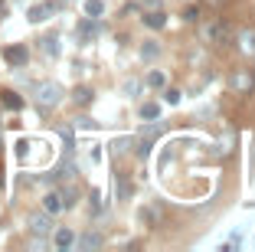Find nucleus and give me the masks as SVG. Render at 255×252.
Wrapping results in <instances>:
<instances>
[{"instance_id": "f257e3e1", "label": "nucleus", "mask_w": 255, "mask_h": 252, "mask_svg": "<svg viewBox=\"0 0 255 252\" xmlns=\"http://www.w3.org/2000/svg\"><path fill=\"white\" fill-rule=\"evenodd\" d=\"M200 36H203V43L219 46V43H226V36H229V23H226L223 16H213V20L200 23Z\"/></svg>"}, {"instance_id": "f03ea898", "label": "nucleus", "mask_w": 255, "mask_h": 252, "mask_svg": "<svg viewBox=\"0 0 255 252\" xmlns=\"http://www.w3.org/2000/svg\"><path fill=\"white\" fill-rule=\"evenodd\" d=\"M62 95H66V92H62V85L59 82H39L36 85V105L39 108H56V105L62 102Z\"/></svg>"}, {"instance_id": "7ed1b4c3", "label": "nucleus", "mask_w": 255, "mask_h": 252, "mask_svg": "<svg viewBox=\"0 0 255 252\" xmlns=\"http://www.w3.org/2000/svg\"><path fill=\"white\" fill-rule=\"evenodd\" d=\"M229 85H233V92H239V95H249V92L255 89V69H236V72L229 75Z\"/></svg>"}, {"instance_id": "20e7f679", "label": "nucleus", "mask_w": 255, "mask_h": 252, "mask_svg": "<svg viewBox=\"0 0 255 252\" xmlns=\"http://www.w3.org/2000/svg\"><path fill=\"white\" fill-rule=\"evenodd\" d=\"M26 223H30L33 236H49V233H53V220H49V213H33Z\"/></svg>"}, {"instance_id": "39448f33", "label": "nucleus", "mask_w": 255, "mask_h": 252, "mask_svg": "<svg viewBox=\"0 0 255 252\" xmlns=\"http://www.w3.org/2000/svg\"><path fill=\"white\" fill-rule=\"evenodd\" d=\"M3 59L10 62V66H26V59H30V52H26V46L23 43H13L3 49Z\"/></svg>"}, {"instance_id": "423d86ee", "label": "nucleus", "mask_w": 255, "mask_h": 252, "mask_svg": "<svg viewBox=\"0 0 255 252\" xmlns=\"http://www.w3.org/2000/svg\"><path fill=\"white\" fill-rule=\"evenodd\" d=\"M236 43H239L242 56H255V30H239L236 33Z\"/></svg>"}, {"instance_id": "0eeeda50", "label": "nucleus", "mask_w": 255, "mask_h": 252, "mask_svg": "<svg viewBox=\"0 0 255 252\" xmlns=\"http://www.w3.org/2000/svg\"><path fill=\"white\" fill-rule=\"evenodd\" d=\"M137 220H141L144 226H150V230H154V226H160V210L147 203V207H141V210H137Z\"/></svg>"}, {"instance_id": "6e6552de", "label": "nucleus", "mask_w": 255, "mask_h": 252, "mask_svg": "<svg viewBox=\"0 0 255 252\" xmlns=\"http://www.w3.org/2000/svg\"><path fill=\"white\" fill-rule=\"evenodd\" d=\"M75 246H79V249H102V246H105V239L98 236V233H85V236L75 239Z\"/></svg>"}, {"instance_id": "1a4fd4ad", "label": "nucleus", "mask_w": 255, "mask_h": 252, "mask_svg": "<svg viewBox=\"0 0 255 252\" xmlns=\"http://www.w3.org/2000/svg\"><path fill=\"white\" fill-rule=\"evenodd\" d=\"M141 20H144V26H150V30H164V23H167L160 10H147V13H144Z\"/></svg>"}, {"instance_id": "9d476101", "label": "nucleus", "mask_w": 255, "mask_h": 252, "mask_svg": "<svg viewBox=\"0 0 255 252\" xmlns=\"http://www.w3.org/2000/svg\"><path fill=\"white\" fill-rule=\"evenodd\" d=\"M53 243L59 246V249H69V246L75 243V233L72 230H56V236H53Z\"/></svg>"}, {"instance_id": "9b49d317", "label": "nucleus", "mask_w": 255, "mask_h": 252, "mask_svg": "<svg viewBox=\"0 0 255 252\" xmlns=\"http://www.w3.org/2000/svg\"><path fill=\"white\" fill-rule=\"evenodd\" d=\"M43 207H46V213H49V216H53V213H59V210H62V197H59V193H46Z\"/></svg>"}, {"instance_id": "f8f14e48", "label": "nucleus", "mask_w": 255, "mask_h": 252, "mask_svg": "<svg viewBox=\"0 0 255 252\" xmlns=\"http://www.w3.org/2000/svg\"><path fill=\"white\" fill-rule=\"evenodd\" d=\"M0 102H3V105H7V108H20V105H23V98L20 95H16V92H10V89H3V92H0Z\"/></svg>"}, {"instance_id": "ddd939ff", "label": "nucleus", "mask_w": 255, "mask_h": 252, "mask_svg": "<svg viewBox=\"0 0 255 252\" xmlns=\"http://www.w3.org/2000/svg\"><path fill=\"white\" fill-rule=\"evenodd\" d=\"M49 13H53V10L46 7V3H36V7H30V23H43Z\"/></svg>"}, {"instance_id": "4468645a", "label": "nucleus", "mask_w": 255, "mask_h": 252, "mask_svg": "<svg viewBox=\"0 0 255 252\" xmlns=\"http://www.w3.org/2000/svg\"><path fill=\"white\" fill-rule=\"evenodd\" d=\"M102 13H105V3H102V0H85V16L95 20V16H102Z\"/></svg>"}, {"instance_id": "2eb2a0df", "label": "nucleus", "mask_w": 255, "mask_h": 252, "mask_svg": "<svg viewBox=\"0 0 255 252\" xmlns=\"http://www.w3.org/2000/svg\"><path fill=\"white\" fill-rule=\"evenodd\" d=\"M157 115H160V105H154V102H144V105H141V118L157 121Z\"/></svg>"}, {"instance_id": "dca6fc26", "label": "nucleus", "mask_w": 255, "mask_h": 252, "mask_svg": "<svg viewBox=\"0 0 255 252\" xmlns=\"http://www.w3.org/2000/svg\"><path fill=\"white\" fill-rule=\"evenodd\" d=\"M141 56H144V59H157V56H160V46L154 43V39H147V43L141 46Z\"/></svg>"}, {"instance_id": "f3484780", "label": "nucleus", "mask_w": 255, "mask_h": 252, "mask_svg": "<svg viewBox=\"0 0 255 252\" xmlns=\"http://www.w3.org/2000/svg\"><path fill=\"white\" fill-rule=\"evenodd\" d=\"M43 52L46 56H56V52H59V39L56 36H43Z\"/></svg>"}, {"instance_id": "a211bd4d", "label": "nucleus", "mask_w": 255, "mask_h": 252, "mask_svg": "<svg viewBox=\"0 0 255 252\" xmlns=\"http://www.w3.org/2000/svg\"><path fill=\"white\" fill-rule=\"evenodd\" d=\"M72 98H75L79 105H89V102H92V89H85V85H79V89L72 92Z\"/></svg>"}, {"instance_id": "6ab92c4d", "label": "nucleus", "mask_w": 255, "mask_h": 252, "mask_svg": "<svg viewBox=\"0 0 255 252\" xmlns=\"http://www.w3.org/2000/svg\"><path fill=\"white\" fill-rule=\"evenodd\" d=\"M164 82H167L164 72H150L147 75V85H150V89H164Z\"/></svg>"}, {"instance_id": "aec40b11", "label": "nucleus", "mask_w": 255, "mask_h": 252, "mask_svg": "<svg viewBox=\"0 0 255 252\" xmlns=\"http://www.w3.org/2000/svg\"><path fill=\"white\" fill-rule=\"evenodd\" d=\"M95 33V23H92V16L89 20H82V26H79V36H92Z\"/></svg>"}, {"instance_id": "412c9836", "label": "nucleus", "mask_w": 255, "mask_h": 252, "mask_svg": "<svg viewBox=\"0 0 255 252\" xmlns=\"http://www.w3.org/2000/svg\"><path fill=\"white\" fill-rule=\"evenodd\" d=\"M125 92H128V95H137V92H141V82H137V79H128L125 82Z\"/></svg>"}, {"instance_id": "4be33fe9", "label": "nucleus", "mask_w": 255, "mask_h": 252, "mask_svg": "<svg viewBox=\"0 0 255 252\" xmlns=\"http://www.w3.org/2000/svg\"><path fill=\"white\" fill-rule=\"evenodd\" d=\"M164 102L167 105H177V102H180V92H177V89H167L164 92Z\"/></svg>"}, {"instance_id": "5701e85b", "label": "nucleus", "mask_w": 255, "mask_h": 252, "mask_svg": "<svg viewBox=\"0 0 255 252\" xmlns=\"http://www.w3.org/2000/svg\"><path fill=\"white\" fill-rule=\"evenodd\" d=\"M0 16H7V3L3 0H0Z\"/></svg>"}, {"instance_id": "b1692460", "label": "nucleus", "mask_w": 255, "mask_h": 252, "mask_svg": "<svg viewBox=\"0 0 255 252\" xmlns=\"http://www.w3.org/2000/svg\"><path fill=\"white\" fill-rule=\"evenodd\" d=\"M206 3H213V7H223L226 0H206Z\"/></svg>"}]
</instances>
